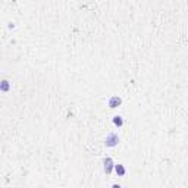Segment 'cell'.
I'll list each match as a JSON object with an SVG mask.
<instances>
[{
  "instance_id": "1",
  "label": "cell",
  "mask_w": 188,
  "mask_h": 188,
  "mask_svg": "<svg viewBox=\"0 0 188 188\" xmlns=\"http://www.w3.org/2000/svg\"><path fill=\"white\" fill-rule=\"evenodd\" d=\"M118 143H119V137H118V134H115V132L107 134V137H106V140H105L106 147H115V146H118Z\"/></svg>"
},
{
  "instance_id": "3",
  "label": "cell",
  "mask_w": 188,
  "mask_h": 188,
  "mask_svg": "<svg viewBox=\"0 0 188 188\" xmlns=\"http://www.w3.org/2000/svg\"><path fill=\"white\" fill-rule=\"evenodd\" d=\"M121 105H122V99H121V97L113 96V97L109 99V107L115 109V107H118V106H121Z\"/></svg>"
},
{
  "instance_id": "6",
  "label": "cell",
  "mask_w": 188,
  "mask_h": 188,
  "mask_svg": "<svg viewBox=\"0 0 188 188\" xmlns=\"http://www.w3.org/2000/svg\"><path fill=\"white\" fill-rule=\"evenodd\" d=\"M113 124H115L116 127H122V125H124V119H122L121 116H113Z\"/></svg>"
},
{
  "instance_id": "4",
  "label": "cell",
  "mask_w": 188,
  "mask_h": 188,
  "mask_svg": "<svg viewBox=\"0 0 188 188\" xmlns=\"http://www.w3.org/2000/svg\"><path fill=\"white\" fill-rule=\"evenodd\" d=\"M115 172L118 173V176H125V173H127V169H125V166L124 165H115Z\"/></svg>"
},
{
  "instance_id": "2",
  "label": "cell",
  "mask_w": 188,
  "mask_h": 188,
  "mask_svg": "<svg viewBox=\"0 0 188 188\" xmlns=\"http://www.w3.org/2000/svg\"><path fill=\"white\" fill-rule=\"evenodd\" d=\"M103 168H105V172H106V175L112 173V170H113V168H115V163H113L112 157H106V159L103 160Z\"/></svg>"
},
{
  "instance_id": "5",
  "label": "cell",
  "mask_w": 188,
  "mask_h": 188,
  "mask_svg": "<svg viewBox=\"0 0 188 188\" xmlns=\"http://www.w3.org/2000/svg\"><path fill=\"white\" fill-rule=\"evenodd\" d=\"M9 90H11V84H9V81L3 79L2 82H0V91H3V93H8Z\"/></svg>"
},
{
  "instance_id": "7",
  "label": "cell",
  "mask_w": 188,
  "mask_h": 188,
  "mask_svg": "<svg viewBox=\"0 0 188 188\" xmlns=\"http://www.w3.org/2000/svg\"><path fill=\"white\" fill-rule=\"evenodd\" d=\"M112 188H122V187H121V185H118V184H115V185H113Z\"/></svg>"
}]
</instances>
